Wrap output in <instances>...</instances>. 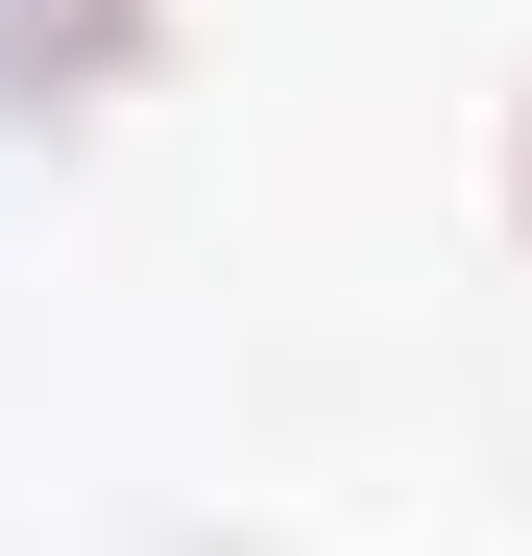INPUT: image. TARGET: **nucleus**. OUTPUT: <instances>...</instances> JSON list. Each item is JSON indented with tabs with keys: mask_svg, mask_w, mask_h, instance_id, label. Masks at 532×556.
<instances>
[{
	"mask_svg": "<svg viewBox=\"0 0 532 556\" xmlns=\"http://www.w3.org/2000/svg\"><path fill=\"white\" fill-rule=\"evenodd\" d=\"M169 73V0H0V146H73Z\"/></svg>",
	"mask_w": 532,
	"mask_h": 556,
	"instance_id": "obj_1",
	"label": "nucleus"
},
{
	"mask_svg": "<svg viewBox=\"0 0 532 556\" xmlns=\"http://www.w3.org/2000/svg\"><path fill=\"white\" fill-rule=\"evenodd\" d=\"M508 242H532V98H508Z\"/></svg>",
	"mask_w": 532,
	"mask_h": 556,
	"instance_id": "obj_2",
	"label": "nucleus"
}]
</instances>
